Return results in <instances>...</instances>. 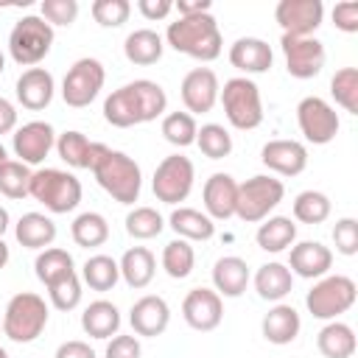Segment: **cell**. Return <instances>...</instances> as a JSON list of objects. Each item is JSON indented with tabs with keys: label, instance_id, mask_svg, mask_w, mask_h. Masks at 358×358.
Returning a JSON list of instances; mask_svg holds the SVG:
<instances>
[{
	"label": "cell",
	"instance_id": "cell-1",
	"mask_svg": "<svg viewBox=\"0 0 358 358\" xmlns=\"http://www.w3.org/2000/svg\"><path fill=\"white\" fill-rule=\"evenodd\" d=\"M168 109L165 90L151 78H137L117 87L103 101V120L115 129H129L157 120Z\"/></svg>",
	"mask_w": 358,
	"mask_h": 358
},
{
	"label": "cell",
	"instance_id": "cell-2",
	"mask_svg": "<svg viewBox=\"0 0 358 358\" xmlns=\"http://www.w3.org/2000/svg\"><path fill=\"white\" fill-rule=\"evenodd\" d=\"M165 42L176 53H185V56L199 59V62H213L224 50V39H221L218 22H215V17L210 11L193 14V17H176L173 22H168Z\"/></svg>",
	"mask_w": 358,
	"mask_h": 358
},
{
	"label": "cell",
	"instance_id": "cell-3",
	"mask_svg": "<svg viewBox=\"0 0 358 358\" xmlns=\"http://www.w3.org/2000/svg\"><path fill=\"white\" fill-rule=\"evenodd\" d=\"M92 176L120 204H134L140 199L143 173H140V165L126 151H115L106 145V151L101 154V159L92 168Z\"/></svg>",
	"mask_w": 358,
	"mask_h": 358
},
{
	"label": "cell",
	"instance_id": "cell-4",
	"mask_svg": "<svg viewBox=\"0 0 358 358\" xmlns=\"http://www.w3.org/2000/svg\"><path fill=\"white\" fill-rule=\"evenodd\" d=\"M48 316H50V310L39 294L20 291L8 299L6 310H3V333L17 344H31L48 327Z\"/></svg>",
	"mask_w": 358,
	"mask_h": 358
},
{
	"label": "cell",
	"instance_id": "cell-5",
	"mask_svg": "<svg viewBox=\"0 0 358 358\" xmlns=\"http://www.w3.org/2000/svg\"><path fill=\"white\" fill-rule=\"evenodd\" d=\"M81 182L62 168H39L31 173L28 196H34L48 213H73L81 201Z\"/></svg>",
	"mask_w": 358,
	"mask_h": 358
},
{
	"label": "cell",
	"instance_id": "cell-6",
	"mask_svg": "<svg viewBox=\"0 0 358 358\" xmlns=\"http://www.w3.org/2000/svg\"><path fill=\"white\" fill-rule=\"evenodd\" d=\"M218 101L224 106L229 126L249 131V129H257L263 123V98H260V87L252 78L235 76V78L224 81Z\"/></svg>",
	"mask_w": 358,
	"mask_h": 358
},
{
	"label": "cell",
	"instance_id": "cell-7",
	"mask_svg": "<svg viewBox=\"0 0 358 358\" xmlns=\"http://www.w3.org/2000/svg\"><path fill=\"white\" fill-rule=\"evenodd\" d=\"M355 296H358V288L347 274H324L305 294V305L313 319L333 322L355 305Z\"/></svg>",
	"mask_w": 358,
	"mask_h": 358
},
{
	"label": "cell",
	"instance_id": "cell-8",
	"mask_svg": "<svg viewBox=\"0 0 358 358\" xmlns=\"http://www.w3.org/2000/svg\"><path fill=\"white\" fill-rule=\"evenodd\" d=\"M53 48V28L39 17L28 14L14 22L8 34V56L20 67H36Z\"/></svg>",
	"mask_w": 358,
	"mask_h": 358
},
{
	"label": "cell",
	"instance_id": "cell-9",
	"mask_svg": "<svg viewBox=\"0 0 358 358\" xmlns=\"http://www.w3.org/2000/svg\"><path fill=\"white\" fill-rule=\"evenodd\" d=\"M285 185L277 176L257 173L238 185V201H235V215L246 224H260L271 215V210L282 201Z\"/></svg>",
	"mask_w": 358,
	"mask_h": 358
},
{
	"label": "cell",
	"instance_id": "cell-10",
	"mask_svg": "<svg viewBox=\"0 0 358 358\" xmlns=\"http://www.w3.org/2000/svg\"><path fill=\"white\" fill-rule=\"evenodd\" d=\"M103 81H106L103 64L92 56H84V59L73 62V67L67 70V76L62 81V98L67 106L84 109L98 98V92L103 90Z\"/></svg>",
	"mask_w": 358,
	"mask_h": 358
},
{
	"label": "cell",
	"instance_id": "cell-11",
	"mask_svg": "<svg viewBox=\"0 0 358 358\" xmlns=\"http://www.w3.org/2000/svg\"><path fill=\"white\" fill-rule=\"evenodd\" d=\"M193 179H196V168L187 157L182 154H171L165 157L157 171H154V179H151V187H154V196L157 201H165V204H179L190 196L193 190Z\"/></svg>",
	"mask_w": 358,
	"mask_h": 358
},
{
	"label": "cell",
	"instance_id": "cell-12",
	"mask_svg": "<svg viewBox=\"0 0 358 358\" xmlns=\"http://www.w3.org/2000/svg\"><path fill=\"white\" fill-rule=\"evenodd\" d=\"M296 123H299V131L308 143L313 145H327L336 140L338 129H341V120H338V112L319 95H308L296 103Z\"/></svg>",
	"mask_w": 358,
	"mask_h": 358
},
{
	"label": "cell",
	"instance_id": "cell-13",
	"mask_svg": "<svg viewBox=\"0 0 358 358\" xmlns=\"http://www.w3.org/2000/svg\"><path fill=\"white\" fill-rule=\"evenodd\" d=\"M280 48H282V56H285L288 76H294L299 81H308V78H316L322 73L327 53H324V45L316 36H288V34H282Z\"/></svg>",
	"mask_w": 358,
	"mask_h": 358
},
{
	"label": "cell",
	"instance_id": "cell-14",
	"mask_svg": "<svg viewBox=\"0 0 358 358\" xmlns=\"http://www.w3.org/2000/svg\"><path fill=\"white\" fill-rule=\"evenodd\" d=\"M274 20L288 36H313L324 20L322 0H280L274 6Z\"/></svg>",
	"mask_w": 358,
	"mask_h": 358
},
{
	"label": "cell",
	"instance_id": "cell-15",
	"mask_svg": "<svg viewBox=\"0 0 358 358\" xmlns=\"http://www.w3.org/2000/svg\"><path fill=\"white\" fill-rule=\"evenodd\" d=\"M53 145H56V131L48 120H28L20 129H14V137H11L14 154L28 168L45 162V157L50 154Z\"/></svg>",
	"mask_w": 358,
	"mask_h": 358
},
{
	"label": "cell",
	"instance_id": "cell-16",
	"mask_svg": "<svg viewBox=\"0 0 358 358\" xmlns=\"http://www.w3.org/2000/svg\"><path fill=\"white\" fill-rule=\"evenodd\" d=\"M218 76L210 67H193L190 73H185L182 84H179V95L182 103L187 109V115H204L218 103Z\"/></svg>",
	"mask_w": 358,
	"mask_h": 358
},
{
	"label": "cell",
	"instance_id": "cell-17",
	"mask_svg": "<svg viewBox=\"0 0 358 358\" xmlns=\"http://www.w3.org/2000/svg\"><path fill=\"white\" fill-rule=\"evenodd\" d=\"M182 316L193 330L210 333L224 319V299L213 288H190L182 299Z\"/></svg>",
	"mask_w": 358,
	"mask_h": 358
},
{
	"label": "cell",
	"instance_id": "cell-18",
	"mask_svg": "<svg viewBox=\"0 0 358 358\" xmlns=\"http://www.w3.org/2000/svg\"><path fill=\"white\" fill-rule=\"evenodd\" d=\"M129 322H131V330L134 336H143V338H157L168 330L171 324V308L162 296L157 294H145L140 296L131 310H129Z\"/></svg>",
	"mask_w": 358,
	"mask_h": 358
},
{
	"label": "cell",
	"instance_id": "cell-19",
	"mask_svg": "<svg viewBox=\"0 0 358 358\" xmlns=\"http://www.w3.org/2000/svg\"><path fill=\"white\" fill-rule=\"evenodd\" d=\"M330 266H333V252L322 241H299L288 252V268L296 277L319 280L330 271Z\"/></svg>",
	"mask_w": 358,
	"mask_h": 358
},
{
	"label": "cell",
	"instance_id": "cell-20",
	"mask_svg": "<svg viewBox=\"0 0 358 358\" xmlns=\"http://www.w3.org/2000/svg\"><path fill=\"white\" fill-rule=\"evenodd\" d=\"M260 159L280 176H299L308 168V148L299 140H268L260 151Z\"/></svg>",
	"mask_w": 358,
	"mask_h": 358
},
{
	"label": "cell",
	"instance_id": "cell-21",
	"mask_svg": "<svg viewBox=\"0 0 358 358\" xmlns=\"http://www.w3.org/2000/svg\"><path fill=\"white\" fill-rule=\"evenodd\" d=\"M53 92H56V81H53L50 70H45V67L22 70L17 78V87H14L17 101L31 112H42L53 101Z\"/></svg>",
	"mask_w": 358,
	"mask_h": 358
},
{
	"label": "cell",
	"instance_id": "cell-22",
	"mask_svg": "<svg viewBox=\"0 0 358 358\" xmlns=\"http://www.w3.org/2000/svg\"><path fill=\"white\" fill-rule=\"evenodd\" d=\"M201 201H204V213L213 221H227L235 215V201H238V182L229 173H213L204 182L201 190Z\"/></svg>",
	"mask_w": 358,
	"mask_h": 358
},
{
	"label": "cell",
	"instance_id": "cell-23",
	"mask_svg": "<svg viewBox=\"0 0 358 358\" xmlns=\"http://www.w3.org/2000/svg\"><path fill=\"white\" fill-rule=\"evenodd\" d=\"M271 62H274V53H271L268 42L260 36H241L229 45V64L235 70L246 73V78L266 73L271 67Z\"/></svg>",
	"mask_w": 358,
	"mask_h": 358
},
{
	"label": "cell",
	"instance_id": "cell-24",
	"mask_svg": "<svg viewBox=\"0 0 358 358\" xmlns=\"http://www.w3.org/2000/svg\"><path fill=\"white\" fill-rule=\"evenodd\" d=\"M53 148L59 151V157H62L70 168H87V171H92L95 162L101 159V154L106 151L103 143L87 140V134H81V131H76V129L56 134V145H53Z\"/></svg>",
	"mask_w": 358,
	"mask_h": 358
},
{
	"label": "cell",
	"instance_id": "cell-25",
	"mask_svg": "<svg viewBox=\"0 0 358 358\" xmlns=\"http://www.w3.org/2000/svg\"><path fill=\"white\" fill-rule=\"evenodd\" d=\"M260 330H263V338L268 344H291L299 330H302V319L296 313L294 305H285V302H274V308H268V313L263 316L260 322Z\"/></svg>",
	"mask_w": 358,
	"mask_h": 358
},
{
	"label": "cell",
	"instance_id": "cell-26",
	"mask_svg": "<svg viewBox=\"0 0 358 358\" xmlns=\"http://www.w3.org/2000/svg\"><path fill=\"white\" fill-rule=\"evenodd\" d=\"M213 285H215V294L218 296H241L249 285V266L243 257L238 255H224L215 260L213 266Z\"/></svg>",
	"mask_w": 358,
	"mask_h": 358
},
{
	"label": "cell",
	"instance_id": "cell-27",
	"mask_svg": "<svg viewBox=\"0 0 358 358\" xmlns=\"http://www.w3.org/2000/svg\"><path fill=\"white\" fill-rule=\"evenodd\" d=\"M117 266H120L123 282H126L129 288H134V291L145 288V285L154 280V274H157V257H154V252L145 249V246H131V249H126L123 257L117 260Z\"/></svg>",
	"mask_w": 358,
	"mask_h": 358
},
{
	"label": "cell",
	"instance_id": "cell-28",
	"mask_svg": "<svg viewBox=\"0 0 358 358\" xmlns=\"http://www.w3.org/2000/svg\"><path fill=\"white\" fill-rule=\"evenodd\" d=\"M294 288V274L285 263H263L255 274V291L266 302H282Z\"/></svg>",
	"mask_w": 358,
	"mask_h": 358
},
{
	"label": "cell",
	"instance_id": "cell-29",
	"mask_svg": "<svg viewBox=\"0 0 358 358\" xmlns=\"http://www.w3.org/2000/svg\"><path fill=\"white\" fill-rule=\"evenodd\" d=\"M81 330L90 338H112L120 330V310L109 299H95L81 313Z\"/></svg>",
	"mask_w": 358,
	"mask_h": 358
},
{
	"label": "cell",
	"instance_id": "cell-30",
	"mask_svg": "<svg viewBox=\"0 0 358 358\" xmlns=\"http://www.w3.org/2000/svg\"><path fill=\"white\" fill-rule=\"evenodd\" d=\"M14 238L25 249H39L42 252L56 241V224L45 213H25L14 224Z\"/></svg>",
	"mask_w": 358,
	"mask_h": 358
},
{
	"label": "cell",
	"instance_id": "cell-31",
	"mask_svg": "<svg viewBox=\"0 0 358 358\" xmlns=\"http://www.w3.org/2000/svg\"><path fill=\"white\" fill-rule=\"evenodd\" d=\"M255 241L263 252L268 255H280L285 249L294 246L296 241V224L288 218V215H268L266 221H260L257 232H255Z\"/></svg>",
	"mask_w": 358,
	"mask_h": 358
},
{
	"label": "cell",
	"instance_id": "cell-32",
	"mask_svg": "<svg viewBox=\"0 0 358 358\" xmlns=\"http://www.w3.org/2000/svg\"><path fill=\"white\" fill-rule=\"evenodd\" d=\"M168 227L182 238V241H210L215 235V221L193 207H176L168 215Z\"/></svg>",
	"mask_w": 358,
	"mask_h": 358
},
{
	"label": "cell",
	"instance_id": "cell-33",
	"mask_svg": "<svg viewBox=\"0 0 358 358\" xmlns=\"http://www.w3.org/2000/svg\"><path fill=\"white\" fill-rule=\"evenodd\" d=\"M162 50H165V42L157 31L151 28H137L126 36L123 42V53L131 64H140V67H148V64H157L162 59Z\"/></svg>",
	"mask_w": 358,
	"mask_h": 358
},
{
	"label": "cell",
	"instance_id": "cell-34",
	"mask_svg": "<svg viewBox=\"0 0 358 358\" xmlns=\"http://www.w3.org/2000/svg\"><path fill=\"white\" fill-rule=\"evenodd\" d=\"M316 347L324 358H352L355 355V330L347 322L333 319L319 330Z\"/></svg>",
	"mask_w": 358,
	"mask_h": 358
},
{
	"label": "cell",
	"instance_id": "cell-35",
	"mask_svg": "<svg viewBox=\"0 0 358 358\" xmlns=\"http://www.w3.org/2000/svg\"><path fill=\"white\" fill-rule=\"evenodd\" d=\"M70 235L76 241V246L81 249H95V246H103L109 241V224L101 213H81L73 218V227H70Z\"/></svg>",
	"mask_w": 358,
	"mask_h": 358
},
{
	"label": "cell",
	"instance_id": "cell-36",
	"mask_svg": "<svg viewBox=\"0 0 358 358\" xmlns=\"http://www.w3.org/2000/svg\"><path fill=\"white\" fill-rule=\"evenodd\" d=\"M81 280L92 288V291H112L120 280V266L115 257L109 255H92L87 257V263L81 266Z\"/></svg>",
	"mask_w": 358,
	"mask_h": 358
},
{
	"label": "cell",
	"instance_id": "cell-37",
	"mask_svg": "<svg viewBox=\"0 0 358 358\" xmlns=\"http://www.w3.org/2000/svg\"><path fill=\"white\" fill-rule=\"evenodd\" d=\"M34 271H36V280L42 285H50L53 280L76 271V263H73V255L67 249H59V246H48L36 255L34 260Z\"/></svg>",
	"mask_w": 358,
	"mask_h": 358
},
{
	"label": "cell",
	"instance_id": "cell-38",
	"mask_svg": "<svg viewBox=\"0 0 358 358\" xmlns=\"http://www.w3.org/2000/svg\"><path fill=\"white\" fill-rule=\"evenodd\" d=\"M196 266V252L190 246V241H182V238H173L171 243H165L162 249V268L168 277L173 280H185Z\"/></svg>",
	"mask_w": 358,
	"mask_h": 358
},
{
	"label": "cell",
	"instance_id": "cell-39",
	"mask_svg": "<svg viewBox=\"0 0 358 358\" xmlns=\"http://www.w3.org/2000/svg\"><path fill=\"white\" fill-rule=\"evenodd\" d=\"M294 218L302 224H322L330 218V199L322 190H302L294 199Z\"/></svg>",
	"mask_w": 358,
	"mask_h": 358
},
{
	"label": "cell",
	"instance_id": "cell-40",
	"mask_svg": "<svg viewBox=\"0 0 358 358\" xmlns=\"http://www.w3.org/2000/svg\"><path fill=\"white\" fill-rule=\"evenodd\" d=\"M196 145L210 159H224L232 154V134L221 123H204L196 131Z\"/></svg>",
	"mask_w": 358,
	"mask_h": 358
},
{
	"label": "cell",
	"instance_id": "cell-41",
	"mask_svg": "<svg viewBox=\"0 0 358 358\" xmlns=\"http://www.w3.org/2000/svg\"><path fill=\"white\" fill-rule=\"evenodd\" d=\"M330 95L344 112L358 115V70L355 67L336 70V76L330 78Z\"/></svg>",
	"mask_w": 358,
	"mask_h": 358
},
{
	"label": "cell",
	"instance_id": "cell-42",
	"mask_svg": "<svg viewBox=\"0 0 358 358\" xmlns=\"http://www.w3.org/2000/svg\"><path fill=\"white\" fill-rule=\"evenodd\" d=\"M196 131H199L196 117L187 115V112H168V115L162 117V137H165L171 145H176V148L193 145V143H196Z\"/></svg>",
	"mask_w": 358,
	"mask_h": 358
},
{
	"label": "cell",
	"instance_id": "cell-43",
	"mask_svg": "<svg viewBox=\"0 0 358 358\" xmlns=\"http://www.w3.org/2000/svg\"><path fill=\"white\" fill-rule=\"evenodd\" d=\"M165 229V218L154 207H134L126 215V232L134 241H151Z\"/></svg>",
	"mask_w": 358,
	"mask_h": 358
},
{
	"label": "cell",
	"instance_id": "cell-44",
	"mask_svg": "<svg viewBox=\"0 0 358 358\" xmlns=\"http://www.w3.org/2000/svg\"><path fill=\"white\" fill-rule=\"evenodd\" d=\"M31 168L22 165L20 159H8L0 168V193L6 199H25L28 187H31Z\"/></svg>",
	"mask_w": 358,
	"mask_h": 358
},
{
	"label": "cell",
	"instance_id": "cell-45",
	"mask_svg": "<svg viewBox=\"0 0 358 358\" xmlns=\"http://www.w3.org/2000/svg\"><path fill=\"white\" fill-rule=\"evenodd\" d=\"M45 288H48L50 305H53L56 310H73V308L81 302V277H78L76 271H70V274L53 280V282L45 285Z\"/></svg>",
	"mask_w": 358,
	"mask_h": 358
},
{
	"label": "cell",
	"instance_id": "cell-46",
	"mask_svg": "<svg viewBox=\"0 0 358 358\" xmlns=\"http://www.w3.org/2000/svg\"><path fill=\"white\" fill-rule=\"evenodd\" d=\"M90 11L101 28H120L131 14V3L129 0H95Z\"/></svg>",
	"mask_w": 358,
	"mask_h": 358
},
{
	"label": "cell",
	"instance_id": "cell-47",
	"mask_svg": "<svg viewBox=\"0 0 358 358\" xmlns=\"http://www.w3.org/2000/svg\"><path fill=\"white\" fill-rule=\"evenodd\" d=\"M39 17L53 28V25H62V28H67V25H73L76 22V17H78V0H42V6H39Z\"/></svg>",
	"mask_w": 358,
	"mask_h": 358
},
{
	"label": "cell",
	"instance_id": "cell-48",
	"mask_svg": "<svg viewBox=\"0 0 358 358\" xmlns=\"http://www.w3.org/2000/svg\"><path fill=\"white\" fill-rule=\"evenodd\" d=\"M333 243H336V252L344 255V257L358 255V221L352 215H344V218L336 221V227H333Z\"/></svg>",
	"mask_w": 358,
	"mask_h": 358
},
{
	"label": "cell",
	"instance_id": "cell-49",
	"mask_svg": "<svg viewBox=\"0 0 358 358\" xmlns=\"http://www.w3.org/2000/svg\"><path fill=\"white\" fill-rule=\"evenodd\" d=\"M140 355H143V347H140V338L137 336L117 333L106 344V358H140Z\"/></svg>",
	"mask_w": 358,
	"mask_h": 358
},
{
	"label": "cell",
	"instance_id": "cell-50",
	"mask_svg": "<svg viewBox=\"0 0 358 358\" xmlns=\"http://www.w3.org/2000/svg\"><path fill=\"white\" fill-rule=\"evenodd\" d=\"M333 22L344 34H358V3L355 0L336 3L333 6Z\"/></svg>",
	"mask_w": 358,
	"mask_h": 358
},
{
	"label": "cell",
	"instance_id": "cell-51",
	"mask_svg": "<svg viewBox=\"0 0 358 358\" xmlns=\"http://www.w3.org/2000/svg\"><path fill=\"white\" fill-rule=\"evenodd\" d=\"M53 358H98L95 350L87 344V341H78V338H70V341H62L56 347V355Z\"/></svg>",
	"mask_w": 358,
	"mask_h": 358
},
{
	"label": "cell",
	"instance_id": "cell-52",
	"mask_svg": "<svg viewBox=\"0 0 358 358\" xmlns=\"http://www.w3.org/2000/svg\"><path fill=\"white\" fill-rule=\"evenodd\" d=\"M137 11L145 17V20H165L171 11H173V3L171 0H137Z\"/></svg>",
	"mask_w": 358,
	"mask_h": 358
},
{
	"label": "cell",
	"instance_id": "cell-53",
	"mask_svg": "<svg viewBox=\"0 0 358 358\" xmlns=\"http://www.w3.org/2000/svg\"><path fill=\"white\" fill-rule=\"evenodd\" d=\"M17 129V106L0 95V134H8Z\"/></svg>",
	"mask_w": 358,
	"mask_h": 358
},
{
	"label": "cell",
	"instance_id": "cell-54",
	"mask_svg": "<svg viewBox=\"0 0 358 358\" xmlns=\"http://www.w3.org/2000/svg\"><path fill=\"white\" fill-rule=\"evenodd\" d=\"M173 8L179 11V17H193V14L210 11L213 3H210V0H179V3H173Z\"/></svg>",
	"mask_w": 358,
	"mask_h": 358
},
{
	"label": "cell",
	"instance_id": "cell-55",
	"mask_svg": "<svg viewBox=\"0 0 358 358\" xmlns=\"http://www.w3.org/2000/svg\"><path fill=\"white\" fill-rule=\"evenodd\" d=\"M8 257H11V252H8V243H6L3 238H0V268H6Z\"/></svg>",
	"mask_w": 358,
	"mask_h": 358
},
{
	"label": "cell",
	"instance_id": "cell-56",
	"mask_svg": "<svg viewBox=\"0 0 358 358\" xmlns=\"http://www.w3.org/2000/svg\"><path fill=\"white\" fill-rule=\"evenodd\" d=\"M8 224H11V218H8V210H6V207H0V238L6 235Z\"/></svg>",
	"mask_w": 358,
	"mask_h": 358
},
{
	"label": "cell",
	"instance_id": "cell-57",
	"mask_svg": "<svg viewBox=\"0 0 358 358\" xmlns=\"http://www.w3.org/2000/svg\"><path fill=\"white\" fill-rule=\"evenodd\" d=\"M6 162H8V151H6V145L0 143V168H3Z\"/></svg>",
	"mask_w": 358,
	"mask_h": 358
},
{
	"label": "cell",
	"instance_id": "cell-58",
	"mask_svg": "<svg viewBox=\"0 0 358 358\" xmlns=\"http://www.w3.org/2000/svg\"><path fill=\"white\" fill-rule=\"evenodd\" d=\"M3 70H6V56L0 53V73H3Z\"/></svg>",
	"mask_w": 358,
	"mask_h": 358
},
{
	"label": "cell",
	"instance_id": "cell-59",
	"mask_svg": "<svg viewBox=\"0 0 358 358\" xmlns=\"http://www.w3.org/2000/svg\"><path fill=\"white\" fill-rule=\"evenodd\" d=\"M0 358H8V352H6V350H3V347H0Z\"/></svg>",
	"mask_w": 358,
	"mask_h": 358
},
{
	"label": "cell",
	"instance_id": "cell-60",
	"mask_svg": "<svg viewBox=\"0 0 358 358\" xmlns=\"http://www.w3.org/2000/svg\"><path fill=\"white\" fill-rule=\"evenodd\" d=\"M0 330H3V322H0Z\"/></svg>",
	"mask_w": 358,
	"mask_h": 358
}]
</instances>
